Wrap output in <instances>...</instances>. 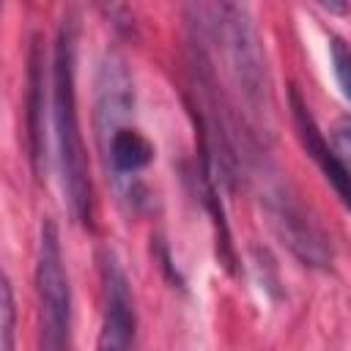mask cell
Instances as JSON below:
<instances>
[{
	"label": "cell",
	"instance_id": "6da1fadb",
	"mask_svg": "<svg viewBox=\"0 0 351 351\" xmlns=\"http://www.w3.org/2000/svg\"><path fill=\"white\" fill-rule=\"evenodd\" d=\"M192 11L197 14V33L219 49L225 80L250 137L266 140L271 134V85L250 11L236 3L197 5Z\"/></svg>",
	"mask_w": 351,
	"mask_h": 351
},
{
	"label": "cell",
	"instance_id": "7a4b0ae2",
	"mask_svg": "<svg viewBox=\"0 0 351 351\" xmlns=\"http://www.w3.org/2000/svg\"><path fill=\"white\" fill-rule=\"evenodd\" d=\"M132 110L134 82L126 60L118 52H107L96 74V140L121 200L140 208L145 203V189L137 176L151 165L154 145L140 129L129 126Z\"/></svg>",
	"mask_w": 351,
	"mask_h": 351
},
{
	"label": "cell",
	"instance_id": "3957f363",
	"mask_svg": "<svg viewBox=\"0 0 351 351\" xmlns=\"http://www.w3.org/2000/svg\"><path fill=\"white\" fill-rule=\"evenodd\" d=\"M52 123L58 143L60 184L71 217L90 228L93 186L77 112V14L66 11L52 49Z\"/></svg>",
	"mask_w": 351,
	"mask_h": 351
},
{
	"label": "cell",
	"instance_id": "277c9868",
	"mask_svg": "<svg viewBox=\"0 0 351 351\" xmlns=\"http://www.w3.org/2000/svg\"><path fill=\"white\" fill-rule=\"evenodd\" d=\"M38 351H69L71 346V285L60 250L58 225L44 217L36 250Z\"/></svg>",
	"mask_w": 351,
	"mask_h": 351
},
{
	"label": "cell",
	"instance_id": "5b68a950",
	"mask_svg": "<svg viewBox=\"0 0 351 351\" xmlns=\"http://www.w3.org/2000/svg\"><path fill=\"white\" fill-rule=\"evenodd\" d=\"M263 203L271 228L282 239V244L304 263L315 269H326L332 263V244L318 228L315 219L304 211V206L296 200V195L282 184L274 181L263 189Z\"/></svg>",
	"mask_w": 351,
	"mask_h": 351
},
{
	"label": "cell",
	"instance_id": "8992f818",
	"mask_svg": "<svg viewBox=\"0 0 351 351\" xmlns=\"http://www.w3.org/2000/svg\"><path fill=\"white\" fill-rule=\"evenodd\" d=\"M101 326L96 351H132L137 332V310L126 271L112 250L101 252Z\"/></svg>",
	"mask_w": 351,
	"mask_h": 351
},
{
	"label": "cell",
	"instance_id": "52a82bcc",
	"mask_svg": "<svg viewBox=\"0 0 351 351\" xmlns=\"http://www.w3.org/2000/svg\"><path fill=\"white\" fill-rule=\"evenodd\" d=\"M291 112H293V123H296V134L302 148L307 151V156L318 165V170L324 173V178L332 184V189L337 192L340 203L351 211V167H346L340 162V156L332 151V145L324 140L310 107L302 101L299 90L291 88Z\"/></svg>",
	"mask_w": 351,
	"mask_h": 351
},
{
	"label": "cell",
	"instance_id": "ba28073f",
	"mask_svg": "<svg viewBox=\"0 0 351 351\" xmlns=\"http://www.w3.org/2000/svg\"><path fill=\"white\" fill-rule=\"evenodd\" d=\"M44 88H47V74H44V44L41 36L30 38V52H27V156L30 167L36 176L44 173V159H47V140H44Z\"/></svg>",
	"mask_w": 351,
	"mask_h": 351
},
{
	"label": "cell",
	"instance_id": "9c48e42d",
	"mask_svg": "<svg viewBox=\"0 0 351 351\" xmlns=\"http://www.w3.org/2000/svg\"><path fill=\"white\" fill-rule=\"evenodd\" d=\"M0 351H14V335H16V310H14V291L8 277H3L0 288Z\"/></svg>",
	"mask_w": 351,
	"mask_h": 351
},
{
	"label": "cell",
	"instance_id": "30bf717a",
	"mask_svg": "<svg viewBox=\"0 0 351 351\" xmlns=\"http://www.w3.org/2000/svg\"><path fill=\"white\" fill-rule=\"evenodd\" d=\"M329 58H332V71L337 77V85L343 88L346 99L351 101V47L340 36H332L329 38Z\"/></svg>",
	"mask_w": 351,
	"mask_h": 351
},
{
	"label": "cell",
	"instance_id": "8fae6325",
	"mask_svg": "<svg viewBox=\"0 0 351 351\" xmlns=\"http://www.w3.org/2000/svg\"><path fill=\"white\" fill-rule=\"evenodd\" d=\"M332 151L340 156L346 167H351V115L340 118L332 126Z\"/></svg>",
	"mask_w": 351,
	"mask_h": 351
}]
</instances>
